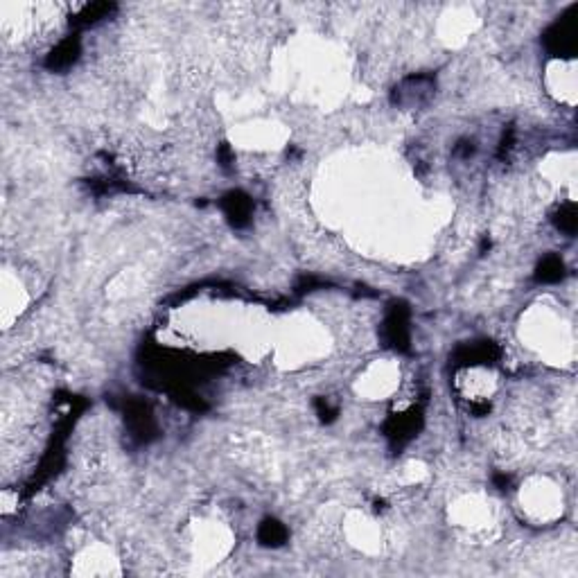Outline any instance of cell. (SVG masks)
Here are the masks:
<instances>
[{"mask_svg": "<svg viewBox=\"0 0 578 578\" xmlns=\"http://www.w3.org/2000/svg\"><path fill=\"white\" fill-rule=\"evenodd\" d=\"M544 43L553 55H572L574 52V27L569 21L556 23L544 36Z\"/></svg>", "mask_w": 578, "mask_h": 578, "instance_id": "1", "label": "cell"}, {"mask_svg": "<svg viewBox=\"0 0 578 578\" xmlns=\"http://www.w3.org/2000/svg\"><path fill=\"white\" fill-rule=\"evenodd\" d=\"M260 542L262 544H282V540L287 538V531H285V527L280 522H276V520H267V522H262V527H260Z\"/></svg>", "mask_w": 578, "mask_h": 578, "instance_id": "4", "label": "cell"}, {"mask_svg": "<svg viewBox=\"0 0 578 578\" xmlns=\"http://www.w3.org/2000/svg\"><path fill=\"white\" fill-rule=\"evenodd\" d=\"M224 210L230 217L235 226H242L246 224V219H249V213H251V202L249 197L240 195V192H230L224 202Z\"/></svg>", "mask_w": 578, "mask_h": 578, "instance_id": "2", "label": "cell"}, {"mask_svg": "<svg viewBox=\"0 0 578 578\" xmlns=\"http://www.w3.org/2000/svg\"><path fill=\"white\" fill-rule=\"evenodd\" d=\"M77 52H80V45H77V38H66V41L59 43V48L52 52V57L48 59L50 68H64L68 64H73Z\"/></svg>", "mask_w": 578, "mask_h": 578, "instance_id": "3", "label": "cell"}, {"mask_svg": "<svg viewBox=\"0 0 578 578\" xmlns=\"http://www.w3.org/2000/svg\"><path fill=\"white\" fill-rule=\"evenodd\" d=\"M558 226H560V230H565V233H569V235L574 233V230H576V210H574V206L562 208Z\"/></svg>", "mask_w": 578, "mask_h": 578, "instance_id": "6", "label": "cell"}, {"mask_svg": "<svg viewBox=\"0 0 578 578\" xmlns=\"http://www.w3.org/2000/svg\"><path fill=\"white\" fill-rule=\"evenodd\" d=\"M562 272H565V267H562V262L558 258H544L542 265L538 267V280L556 282L562 278Z\"/></svg>", "mask_w": 578, "mask_h": 578, "instance_id": "5", "label": "cell"}]
</instances>
